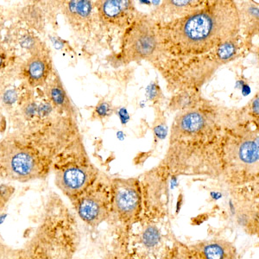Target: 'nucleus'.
Wrapping results in <instances>:
<instances>
[{
	"label": "nucleus",
	"instance_id": "12",
	"mask_svg": "<svg viewBox=\"0 0 259 259\" xmlns=\"http://www.w3.org/2000/svg\"><path fill=\"white\" fill-rule=\"evenodd\" d=\"M100 19L108 24L127 27L138 18L133 1L127 0H105L95 4Z\"/></svg>",
	"mask_w": 259,
	"mask_h": 259
},
{
	"label": "nucleus",
	"instance_id": "2",
	"mask_svg": "<svg viewBox=\"0 0 259 259\" xmlns=\"http://www.w3.org/2000/svg\"><path fill=\"white\" fill-rule=\"evenodd\" d=\"M156 26L160 52L172 57L210 53L241 30L238 6L232 0L206 1L189 15L156 22Z\"/></svg>",
	"mask_w": 259,
	"mask_h": 259
},
{
	"label": "nucleus",
	"instance_id": "23",
	"mask_svg": "<svg viewBox=\"0 0 259 259\" xmlns=\"http://www.w3.org/2000/svg\"><path fill=\"white\" fill-rule=\"evenodd\" d=\"M120 259H130V258H128V257H126V256H124V257H123V258H120Z\"/></svg>",
	"mask_w": 259,
	"mask_h": 259
},
{
	"label": "nucleus",
	"instance_id": "7",
	"mask_svg": "<svg viewBox=\"0 0 259 259\" xmlns=\"http://www.w3.org/2000/svg\"><path fill=\"white\" fill-rule=\"evenodd\" d=\"M144 212V197L139 178H112L111 217L129 227Z\"/></svg>",
	"mask_w": 259,
	"mask_h": 259
},
{
	"label": "nucleus",
	"instance_id": "3",
	"mask_svg": "<svg viewBox=\"0 0 259 259\" xmlns=\"http://www.w3.org/2000/svg\"><path fill=\"white\" fill-rule=\"evenodd\" d=\"M52 170L51 160L18 132L0 141V177L29 183L45 179Z\"/></svg>",
	"mask_w": 259,
	"mask_h": 259
},
{
	"label": "nucleus",
	"instance_id": "19",
	"mask_svg": "<svg viewBox=\"0 0 259 259\" xmlns=\"http://www.w3.org/2000/svg\"><path fill=\"white\" fill-rule=\"evenodd\" d=\"M15 193V188L9 183L0 184V215L6 209L7 204Z\"/></svg>",
	"mask_w": 259,
	"mask_h": 259
},
{
	"label": "nucleus",
	"instance_id": "22",
	"mask_svg": "<svg viewBox=\"0 0 259 259\" xmlns=\"http://www.w3.org/2000/svg\"><path fill=\"white\" fill-rule=\"evenodd\" d=\"M8 61L7 52L5 50H0V69L5 68Z\"/></svg>",
	"mask_w": 259,
	"mask_h": 259
},
{
	"label": "nucleus",
	"instance_id": "21",
	"mask_svg": "<svg viewBox=\"0 0 259 259\" xmlns=\"http://www.w3.org/2000/svg\"><path fill=\"white\" fill-rule=\"evenodd\" d=\"M118 113L123 124L127 123L130 120V116L125 108H120V109L118 110Z\"/></svg>",
	"mask_w": 259,
	"mask_h": 259
},
{
	"label": "nucleus",
	"instance_id": "8",
	"mask_svg": "<svg viewBox=\"0 0 259 259\" xmlns=\"http://www.w3.org/2000/svg\"><path fill=\"white\" fill-rule=\"evenodd\" d=\"M55 172V183L70 201L79 197L96 182L99 168L91 162L64 166Z\"/></svg>",
	"mask_w": 259,
	"mask_h": 259
},
{
	"label": "nucleus",
	"instance_id": "15",
	"mask_svg": "<svg viewBox=\"0 0 259 259\" xmlns=\"http://www.w3.org/2000/svg\"><path fill=\"white\" fill-rule=\"evenodd\" d=\"M62 12L72 26L83 27L92 18L94 4L92 1H66Z\"/></svg>",
	"mask_w": 259,
	"mask_h": 259
},
{
	"label": "nucleus",
	"instance_id": "9",
	"mask_svg": "<svg viewBox=\"0 0 259 259\" xmlns=\"http://www.w3.org/2000/svg\"><path fill=\"white\" fill-rule=\"evenodd\" d=\"M213 114L200 109H190L177 116L172 128V139L182 142L208 133L215 126Z\"/></svg>",
	"mask_w": 259,
	"mask_h": 259
},
{
	"label": "nucleus",
	"instance_id": "20",
	"mask_svg": "<svg viewBox=\"0 0 259 259\" xmlns=\"http://www.w3.org/2000/svg\"><path fill=\"white\" fill-rule=\"evenodd\" d=\"M95 113L100 118H106L111 114V106L106 101L100 102L95 108Z\"/></svg>",
	"mask_w": 259,
	"mask_h": 259
},
{
	"label": "nucleus",
	"instance_id": "17",
	"mask_svg": "<svg viewBox=\"0 0 259 259\" xmlns=\"http://www.w3.org/2000/svg\"><path fill=\"white\" fill-rule=\"evenodd\" d=\"M22 11L24 21L34 30H41V28L45 26V17L41 10L37 6H26Z\"/></svg>",
	"mask_w": 259,
	"mask_h": 259
},
{
	"label": "nucleus",
	"instance_id": "10",
	"mask_svg": "<svg viewBox=\"0 0 259 259\" xmlns=\"http://www.w3.org/2000/svg\"><path fill=\"white\" fill-rule=\"evenodd\" d=\"M55 68L46 46L31 53L30 58L21 66V77L30 89L44 88L52 76Z\"/></svg>",
	"mask_w": 259,
	"mask_h": 259
},
{
	"label": "nucleus",
	"instance_id": "6",
	"mask_svg": "<svg viewBox=\"0 0 259 259\" xmlns=\"http://www.w3.org/2000/svg\"><path fill=\"white\" fill-rule=\"evenodd\" d=\"M71 203L85 224L93 227L102 224L111 217L112 178L100 172L96 182Z\"/></svg>",
	"mask_w": 259,
	"mask_h": 259
},
{
	"label": "nucleus",
	"instance_id": "4",
	"mask_svg": "<svg viewBox=\"0 0 259 259\" xmlns=\"http://www.w3.org/2000/svg\"><path fill=\"white\" fill-rule=\"evenodd\" d=\"M125 232L124 256L130 259H162L177 241L167 216L143 214Z\"/></svg>",
	"mask_w": 259,
	"mask_h": 259
},
{
	"label": "nucleus",
	"instance_id": "14",
	"mask_svg": "<svg viewBox=\"0 0 259 259\" xmlns=\"http://www.w3.org/2000/svg\"><path fill=\"white\" fill-rule=\"evenodd\" d=\"M44 94L55 109L63 114L74 116V109L65 89L61 77L56 70L44 87Z\"/></svg>",
	"mask_w": 259,
	"mask_h": 259
},
{
	"label": "nucleus",
	"instance_id": "11",
	"mask_svg": "<svg viewBox=\"0 0 259 259\" xmlns=\"http://www.w3.org/2000/svg\"><path fill=\"white\" fill-rule=\"evenodd\" d=\"M187 246L192 259H238L235 245L221 238L204 239Z\"/></svg>",
	"mask_w": 259,
	"mask_h": 259
},
{
	"label": "nucleus",
	"instance_id": "5",
	"mask_svg": "<svg viewBox=\"0 0 259 259\" xmlns=\"http://www.w3.org/2000/svg\"><path fill=\"white\" fill-rule=\"evenodd\" d=\"M160 53L156 22L147 16L136 18L124 31L121 44L120 61H152Z\"/></svg>",
	"mask_w": 259,
	"mask_h": 259
},
{
	"label": "nucleus",
	"instance_id": "18",
	"mask_svg": "<svg viewBox=\"0 0 259 259\" xmlns=\"http://www.w3.org/2000/svg\"><path fill=\"white\" fill-rule=\"evenodd\" d=\"M162 259H192L187 244L177 241Z\"/></svg>",
	"mask_w": 259,
	"mask_h": 259
},
{
	"label": "nucleus",
	"instance_id": "13",
	"mask_svg": "<svg viewBox=\"0 0 259 259\" xmlns=\"http://www.w3.org/2000/svg\"><path fill=\"white\" fill-rule=\"evenodd\" d=\"M206 1H164L152 13L151 17L156 22H168L183 18L203 6Z\"/></svg>",
	"mask_w": 259,
	"mask_h": 259
},
{
	"label": "nucleus",
	"instance_id": "16",
	"mask_svg": "<svg viewBox=\"0 0 259 259\" xmlns=\"http://www.w3.org/2000/svg\"><path fill=\"white\" fill-rule=\"evenodd\" d=\"M239 10L240 27L244 25L249 34L258 30V6L251 2H243L240 6L237 4Z\"/></svg>",
	"mask_w": 259,
	"mask_h": 259
},
{
	"label": "nucleus",
	"instance_id": "1",
	"mask_svg": "<svg viewBox=\"0 0 259 259\" xmlns=\"http://www.w3.org/2000/svg\"><path fill=\"white\" fill-rule=\"evenodd\" d=\"M221 128L216 127L210 136L213 148L206 142L207 133L182 142L197 146L171 151L163 162L168 174L210 177L234 189L256 183L258 179L257 133L245 128Z\"/></svg>",
	"mask_w": 259,
	"mask_h": 259
}]
</instances>
